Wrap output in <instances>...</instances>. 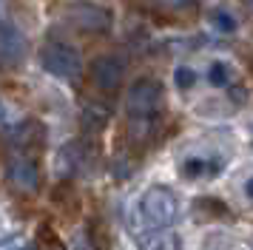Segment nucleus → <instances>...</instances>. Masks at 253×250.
I'll list each match as a JSON object with an SVG mask.
<instances>
[{
  "mask_svg": "<svg viewBox=\"0 0 253 250\" xmlns=\"http://www.w3.org/2000/svg\"><path fill=\"white\" fill-rule=\"evenodd\" d=\"M142 250H182V242H179V236H173V233H162V236L151 239Z\"/></svg>",
  "mask_w": 253,
  "mask_h": 250,
  "instance_id": "1a4fd4ad",
  "label": "nucleus"
},
{
  "mask_svg": "<svg viewBox=\"0 0 253 250\" xmlns=\"http://www.w3.org/2000/svg\"><path fill=\"white\" fill-rule=\"evenodd\" d=\"M26 54H29L26 34L12 23H0V66L17 68L26 60Z\"/></svg>",
  "mask_w": 253,
  "mask_h": 250,
  "instance_id": "20e7f679",
  "label": "nucleus"
},
{
  "mask_svg": "<svg viewBox=\"0 0 253 250\" xmlns=\"http://www.w3.org/2000/svg\"><path fill=\"white\" fill-rule=\"evenodd\" d=\"M211 173H216V165L211 159L188 157L182 162V176H188V179H202V176H211Z\"/></svg>",
  "mask_w": 253,
  "mask_h": 250,
  "instance_id": "6e6552de",
  "label": "nucleus"
},
{
  "mask_svg": "<svg viewBox=\"0 0 253 250\" xmlns=\"http://www.w3.org/2000/svg\"><path fill=\"white\" fill-rule=\"evenodd\" d=\"M176 196L173 191H168L165 185H154L142 193L139 199V219L145 222V227L151 230H162V227H171L176 222Z\"/></svg>",
  "mask_w": 253,
  "mask_h": 250,
  "instance_id": "f257e3e1",
  "label": "nucleus"
},
{
  "mask_svg": "<svg viewBox=\"0 0 253 250\" xmlns=\"http://www.w3.org/2000/svg\"><path fill=\"white\" fill-rule=\"evenodd\" d=\"M165 3H171V6H185V3H191V0H165Z\"/></svg>",
  "mask_w": 253,
  "mask_h": 250,
  "instance_id": "4468645a",
  "label": "nucleus"
},
{
  "mask_svg": "<svg viewBox=\"0 0 253 250\" xmlns=\"http://www.w3.org/2000/svg\"><path fill=\"white\" fill-rule=\"evenodd\" d=\"M9 182H12L17 191L23 193H35L37 191V182H40V173H37V162L26 154H17V157L9 159Z\"/></svg>",
  "mask_w": 253,
  "mask_h": 250,
  "instance_id": "0eeeda50",
  "label": "nucleus"
},
{
  "mask_svg": "<svg viewBox=\"0 0 253 250\" xmlns=\"http://www.w3.org/2000/svg\"><path fill=\"white\" fill-rule=\"evenodd\" d=\"M0 123H3V114H0Z\"/></svg>",
  "mask_w": 253,
  "mask_h": 250,
  "instance_id": "dca6fc26",
  "label": "nucleus"
},
{
  "mask_svg": "<svg viewBox=\"0 0 253 250\" xmlns=\"http://www.w3.org/2000/svg\"><path fill=\"white\" fill-rule=\"evenodd\" d=\"M251 6H253V0H251Z\"/></svg>",
  "mask_w": 253,
  "mask_h": 250,
  "instance_id": "f3484780",
  "label": "nucleus"
},
{
  "mask_svg": "<svg viewBox=\"0 0 253 250\" xmlns=\"http://www.w3.org/2000/svg\"><path fill=\"white\" fill-rule=\"evenodd\" d=\"M43 68H46L51 77L57 80H77L83 74V57L77 48H71L66 43H48L43 48Z\"/></svg>",
  "mask_w": 253,
  "mask_h": 250,
  "instance_id": "f03ea898",
  "label": "nucleus"
},
{
  "mask_svg": "<svg viewBox=\"0 0 253 250\" xmlns=\"http://www.w3.org/2000/svg\"><path fill=\"white\" fill-rule=\"evenodd\" d=\"M245 196L253 199V176H251V179H245Z\"/></svg>",
  "mask_w": 253,
  "mask_h": 250,
  "instance_id": "ddd939ff",
  "label": "nucleus"
},
{
  "mask_svg": "<svg viewBox=\"0 0 253 250\" xmlns=\"http://www.w3.org/2000/svg\"><path fill=\"white\" fill-rule=\"evenodd\" d=\"M248 250H253V248H248Z\"/></svg>",
  "mask_w": 253,
  "mask_h": 250,
  "instance_id": "a211bd4d",
  "label": "nucleus"
},
{
  "mask_svg": "<svg viewBox=\"0 0 253 250\" xmlns=\"http://www.w3.org/2000/svg\"><path fill=\"white\" fill-rule=\"evenodd\" d=\"M213 26H216L219 32H236V20H233V14L228 11H213Z\"/></svg>",
  "mask_w": 253,
  "mask_h": 250,
  "instance_id": "9d476101",
  "label": "nucleus"
},
{
  "mask_svg": "<svg viewBox=\"0 0 253 250\" xmlns=\"http://www.w3.org/2000/svg\"><path fill=\"white\" fill-rule=\"evenodd\" d=\"M211 83H213V85H228L230 83V71H228L225 63H213V66H211Z\"/></svg>",
  "mask_w": 253,
  "mask_h": 250,
  "instance_id": "9b49d317",
  "label": "nucleus"
},
{
  "mask_svg": "<svg viewBox=\"0 0 253 250\" xmlns=\"http://www.w3.org/2000/svg\"><path fill=\"white\" fill-rule=\"evenodd\" d=\"M160 105H162V85L157 80L142 77L131 85L128 100H126V108H128L131 120H151L154 114L160 111Z\"/></svg>",
  "mask_w": 253,
  "mask_h": 250,
  "instance_id": "7ed1b4c3",
  "label": "nucleus"
},
{
  "mask_svg": "<svg viewBox=\"0 0 253 250\" xmlns=\"http://www.w3.org/2000/svg\"><path fill=\"white\" fill-rule=\"evenodd\" d=\"M123 77H126V66L117 57H97L91 63V83L100 91H105V94H111V91L120 88L123 85Z\"/></svg>",
  "mask_w": 253,
  "mask_h": 250,
  "instance_id": "423d86ee",
  "label": "nucleus"
},
{
  "mask_svg": "<svg viewBox=\"0 0 253 250\" xmlns=\"http://www.w3.org/2000/svg\"><path fill=\"white\" fill-rule=\"evenodd\" d=\"M69 23H74L80 32L97 34V32H108L111 26V14L103 9V6H94V3H77L66 11Z\"/></svg>",
  "mask_w": 253,
  "mask_h": 250,
  "instance_id": "39448f33",
  "label": "nucleus"
},
{
  "mask_svg": "<svg viewBox=\"0 0 253 250\" xmlns=\"http://www.w3.org/2000/svg\"><path fill=\"white\" fill-rule=\"evenodd\" d=\"M48 250H63V245H60V242H51V245H48Z\"/></svg>",
  "mask_w": 253,
  "mask_h": 250,
  "instance_id": "2eb2a0df",
  "label": "nucleus"
},
{
  "mask_svg": "<svg viewBox=\"0 0 253 250\" xmlns=\"http://www.w3.org/2000/svg\"><path fill=\"white\" fill-rule=\"evenodd\" d=\"M173 83H176V88H191V85L196 83V71L194 68H176Z\"/></svg>",
  "mask_w": 253,
  "mask_h": 250,
  "instance_id": "f8f14e48",
  "label": "nucleus"
}]
</instances>
